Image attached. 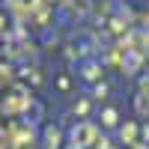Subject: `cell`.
Listing matches in <instances>:
<instances>
[{"mask_svg": "<svg viewBox=\"0 0 149 149\" xmlns=\"http://www.w3.org/2000/svg\"><path fill=\"white\" fill-rule=\"evenodd\" d=\"M104 125H116V110H104Z\"/></svg>", "mask_w": 149, "mask_h": 149, "instance_id": "obj_1", "label": "cell"}]
</instances>
